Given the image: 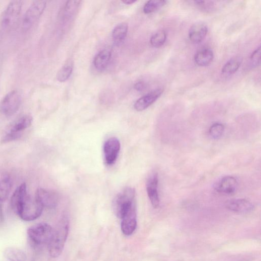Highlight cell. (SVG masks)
I'll return each instance as SVG.
<instances>
[{
    "instance_id": "obj_1",
    "label": "cell",
    "mask_w": 261,
    "mask_h": 261,
    "mask_svg": "<svg viewBox=\"0 0 261 261\" xmlns=\"http://www.w3.org/2000/svg\"><path fill=\"white\" fill-rule=\"evenodd\" d=\"M69 229V221L66 215H63L59 220L48 243L50 255L53 258L61 254L66 243Z\"/></svg>"
},
{
    "instance_id": "obj_2",
    "label": "cell",
    "mask_w": 261,
    "mask_h": 261,
    "mask_svg": "<svg viewBox=\"0 0 261 261\" xmlns=\"http://www.w3.org/2000/svg\"><path fill=\"white\" fill-rule=\"evenodd\" d=\"M44 207L35 197L25 196L13 208L16 213L24 221H31L39 218Z\"/></svg>"
},
{
    "instance_id": "obj_3",
    "label": "cell",
    "mask_w": 261,
    "mask_h": 261,
    "mask_svg": "<svg viewBox=\"0 0 261 261\" xmlns=\"http://www.w3.org/2000/svg\"><path fill=\"white\" fill-rule=\"evenodd\" d=\"M53 229L46 223H39L30 227L27 231L30 241L35 245H42L49 243Z\"/></svg>"
},
{
    "instance_id": "obj_4",
    "label": "cell",
    "mask_w": 261,
    "mask_h": 261,
    "mask_svg": "<svg viewBox=\"0 0 261 261\" xmlns=\"http://www.w3.org/2000/svg\"><path fill=\"white\" fill-rule=\"evenodd\" d=\"M135 191L128 188L119 194L113 201V209L116 216L122 219L134 203Z\"/></svg>"
},
{
    "instance_id": "obj_5",
    "label": "cell",
    "mask_w": 261,
    "mask_h": 261,
    "mask_svg": "<svg viewBox=\"0 0 261 261\" xmlns=\"http://www.w3.org/2000/svg\"><path fill=\"white\" fill-rule=\"evenodd\" d=\"M22 101L20 93L16 90L8 94L0 105L2 113L7 117H11L16 114L19 110Z\"/></svg>"
},
{
    "instance_id": "obj_6",
    "label": "cell",
    "mask_w": 261,
    "mask_h": 261,
    "mask_svg": "<svg viewBox=\"0 0 261 261\" xmlns=\"http://www.w3.org/2000/svg\"><path fill=\"white\" fill-rule=\"evenodd\" d=\"M32 121V118L29 115H25L19 118L3 137L2 142L8 143L20 138L23 131L31 126Z\"/></svg>"
},
{
    "instance_id": "obj_7",
    "label": "cell",
    "mask_w": 261,
    "mask_h": 261,
    "mask_svg": "<svg viewBox=\"0 0 261 261\" xmlns=\"http://www.w3.org/2000/svg\"><path fill=\"white\" fill-rule=\"evenodd\" d=\"M23 6L22 1H13L9 4L3 17L2 26L4 29H11L15 26L20 18Z\"/></svg>"
},
{
    "instance_id": "obj_8",
    "label": "cell",
    "mask_w": 261,
    "mask_h": 261,
    "mask_svg": "<svg viewBox=\"0 0 261 261\" xmlns=\"http://www.w3.org/2000/svg\"><path fill=\"white\" fill-rule=\"evenodd\" d=\"M44 1L34 2L26 11L23 20V27L25 30L30 29L40 18L46 9Z\"/></svg>"
},
{
    "instance_id": "obj_9",
    "label": "cell",
    "mask_w": 261,
    "mask_h": 261,
    "mask_svg": "<svg viewBox=\"0 0 261 261\" xmlns=\"http://www.w3.org/2000/svg\"><path fill=\"white\" fill-rule=\"evenodd\" d=\"M120 149V142L116 137L110 138L105 142L103 151L105 161L107 165H113L116 162Z\"/></svg>"
},
{
    "instance_id": "obj_10",
    "label": "cell",
    "mask_w": 261,
    "mask_h": 261,
    "mask_svg": "<svg viewBox=\"0 0 261 261\" xmlns=\"http://www.w3.org/2000/svg\"><path fill=\"white\" fill-rule=\"evenodd\" d=\"M121 230L126 236L132 235L137 227V215L135 203L132 205L122 219Z\"/></svg>"
},
{
    "instance_id": "obj_11",
    "label": "cell",
    "mask_w": 261,
    "mask_h": 261,
    "mask_svg": "<svg viewBox=\"0 0 261 261\" xmlns=\"http://www.w3.org/2000/svg\"><path fill=\"white\" fill-rule=\"evenodd\" d=\"M158 173L156 172H154L149 176L146 182L147 195L154 208H157L160 204L158 191Z\"/></svg>"
},
{
    "instance_id": "obj_12",
    "label": "cell",
    "mask_w": 261,
    "mask_h": 261,
    "mask_svg": "<svg viewBox=\"0 0 261 261\" xmlns=\"http://www.w3.org/2000/svg\"><path fill=\"white\" fill-rule=\"evenodd\" d=\"M237 187V181L236 178L232 176L223 177L214 185V189L216 191L228 195L234 194Z\"/></svg>"
},
{
    "instance_id": "obj_13",
    "label": "cell",
    "mask_w": 261,
    "mask_h": 261,
    "mask_svg": "<svg viewBox=\"0 0 261 261\" xmlns=\"http://www.w3.org/2000/svg\"><path fill=\"white\" fill-rule=\"evenodd\" d=\"M44 207L50 209L55 208L58 205L59 198L54 192L44 189L37 190L35 196Z\"/></svg>"
},
{
    "instance_id": "obj_14",
    "label": "cell",
    "mask_w": 261,
    "mask_h": 261,
    "mask_svg": "<svg viewBox=\"0 0 261 261\" xmlns=\"http://www.w3.org/2000/svg\"><path fill=\"white\" fill-rule=\"evenodd\" d=\"M162 89L154 90L139 99L134 104V108L137 111H142L152 105L162 95Z\"/></svg>"
},
{
    "instance_id": "obj_15",
    "label": "cell",
    "mask_w": 261,
    "mask_h": 261,
    "mask_svg": "<svg viewBox=\"0 0 261 261\" xmlns=\"http://www.w3.org/2000/svg\"><path fill=\"white\" fill-rule=\"evenodd\" d=\"M208 27L202 22L194 24L189 31V38L191 41L195 44L202 43L205 39L208 33Z\"/></svg>"
},
{
    "instance_id": "obj_16",
    "label": "cell",
    "mask_w": 261,
    "mask_h": 261,
    "mask_svg": "<svg viewBox=\"0 0 261 261\" xmlns=\"http://www.w3.org/2000/svg\"><path fill=\"white\" fill-rule=\"evenodd\" d=\"M226 206L232 211L241 213H248L253 209L252 204L245 199L230 200L226 203Z\"/></svg>"
},
{
    "instance_id": "obj_17",
    "label": "cell",
    "mask_w": 261,
    "mask_h": 261,
    "mask_svg": "<svg viewBox=\"0 0 261 261\" xmlns=\"http://www.w3.org/2000/svg\"><path fill=\"white\" fill-rule=\"evenodd\" d=\"M213 58L214 53L212 50L209 48H205L197 52L195 56L194 60L197 65L205 67L210 65Z\"/></svg>"
},
{
    "instance_id": "obj_18",
    "label": "cell",
    "mask_w": 261,
    "mask_h": 261,
    "mask_svg": "<svg viewBox=\"0 0 261 261\" xmlns=\"http://www.w3.org/2000/svg\"><path fill=\"white\" fill-rule=\"evenodd\" d=\"M111 55V51L109 49L101 51L95 58L94 63L95 67L99 70L105 69L109 64Z\"/></svg>"
},
{
    "instance_id": "obj_19",
    "label": "cell",
    "mask_w": 261,
    "mask_h": 261,
    "mask_svg": "<svg viewBox=\"0 0 261 261\" xmlns=\"http://www.w3.org/2000/svg\"><path fill=\"white\" fill-rule=\"evenodd\" d=\"M128 31V25L123 23L117 25L113 32V38L115 45H121L125 41Z\"/></svg>"
},
{
    "instance_id": "obj_20",
    "label": "cell",
    "mask_w": 261,
    "mask_h": 261,
    "mask_svg": "<svg viewBox=\"0 0 261 261\" xmlns=\"http://www.w3.org/2000/svg\"><path fill=\"white\" fill-rule=\"evenodd\" d=\"M242 63V58L236 56L230 59L221 69V72L225 76H231L235 73L240 68Z\"/></svg>"
},
{
    "instance_id": "obj_21",
    "label": "cell",
    "mask_w": 261,
    "mask_h": 261,
    "mask_svg": "<svg viewBox=\"0 0 261 261\" xmlns=\"http://www.w3.org/2000/svg\"><path fill=\"white\" fill-rule=\"evenodd\" d=\"M5 256L9 261H26L27 256L22 250L15 247H8L4 251Z\"/></svg>"
},
{
    "instance_id": "obj_22",
    "label": "cell",
    "mask_w": 261,
    "mask_h": 261,
    "mask_svg": "<svg viewBox=\"0 0 261 261\" xmlns=\"http://www.w3.org/2000/svg\"><path fill=\"white\" fill-rule=\"evenodd\" d=\"M13 188L11 178L6 177L0 181V203L5 202L8 198Z\"/></svg>"
},
{
    "instance_id": "obj_23",
    "label": "cell",
    "mask_w": 261,
    "mask_h": 261,
    "mask_svg": "<svg viewBox=\"0 0 261 261\" xmlns=\"http://www.w3.org/2000/svg\"><path fill=\"white\" fill-rule=\"evenodd\" d=\"M80 1H70L66 2L62 11V19L67 20L75 15L80 6Z\"/></svg>"
},
{
    "instance_id": "obj_24",
    "label": "cell",
    "mask_w": 261,
    "mask_h": 261,
    "mask_svg": "<svg viewBox=\"0 0 261 261\" xmlns=\"http://www.w3.org/2000/svg\"><path fill=\"white\" fill-rule=\"evenodd\" d=\"M73 68V62L68 60L60 68L57 74V79L60 82L67 80L71 76Z\"/></svg>"
},
{
    "instance_id": "obj_25",
    "label": "cell",
    "mask_w": 261,
    "mask_h": 261,
    "mask_svg": "<svg viewBox=\"0 0 261 261\" xmlns=\"http://www.w3.org/2000/svg\"><path fill=\"white\" fill-rule=\"evenodd\" d=\"M167 34L165 31L161 30L155 33L150 39V44L155 48L161 47L166 42Z\"/></svg>"
},
{
    "instance_id": "obj_26",
    "label": "cell",
    "mask_w": 261,
    "mask_h": 261,
    "mask_svg": "<svg viewBox=\"0 0 261 261\" xmlns=\"http://www.w3.org/2000/svg\"><path fill=\"white\" fill-rule=\"evenodd\" d=\"M167 2L163 0H151L144 5L143 12L147 15L152 14L165 6Z\"/></svg>"
},
{
    "instance_id": "obj_27",
    "label": "cell",
    "mask_w": 261,
    "mask_h": 261,
    "mask_svg": "<svg viewBox=\"0 0 261 261\" xmlns=\"http://www.w3.org/2000/svg\"><path fill=\"white\" fill-rule=\"evenodd\" d=\"M224 131V126L220 123H215L211 126L209 132L212 138L217 139L222 136Z\"/></svg>"
},
{
    "instance_id": "obj_28",
    "label": "cell",
    "mask_w": 261,
    "mask_h": 261,
    "mask_svg": "<svg viewBox=\"0 0 261 261\" xmlns=\"http://www.w3.org/2000/svg\"><path fill=\"white\" fill-rule=\"evenodd\" d=\"M261 48L259 46L251 55L249 64L251 67H256L260 65Z\"/></svg>"
},
{
    "instance_id": "obj_29",
    "label": "cell",
    "mask_w": 261,
    "mask_h": 261,
    "mask_svg": "<svg viewBox=\"0 0 261 261\" xmlns=\"http://www.w3.org/2000/svg\"><path fill=\"white\" fill-rule=\"evenodd\" d=\"M146 88V84L142 81L138 82L134 85L135 90L138 92H142L144 91Z\"/></svg>"
},
{
    "instance_id": "obj_30",
    "label": "cell",
    "mask_w": 261,
    "mask_h": 261,
    "mask_svg": "<svg viewBox=\"0 0 261 261\" xmlns=\"http://www.w3.org/2000/svg\"><path fill=\"white\" fill-rule=\"evenodd\" d=\"M122 2L124 4H126L127 5H132L136 2V1H134V0H123V1H122Z\"/></svg>"
}]
</instances>
